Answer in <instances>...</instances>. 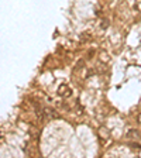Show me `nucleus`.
<instances>
[{
  "instance_id": "obj_1",
  "label": "nucleus",
  "mask_w": 141,
  "mask_h": 158,
  "mask_svg": "<svg viewBox=\"0 0 141 158\" xmlns=\"http://www.w3.org/2000/svg\"><path fill=\"white\" fill-rule=\"evenodd\" d=\"M58 92H59V95L62 96V98H69V96H71V93H72V92H71V89H69L66 85H61V86H59Z\"/></svg>"
},
{
  "instance_id": "obj_2",
  "label": "nucleus",
  "mask_w": 141,
  "mask_h": 158,
  "mask_svg": "<svg viewBox=\"0 0 141 158\" xmlns=\"http://www.w3.org/2000/svg\"><path fill=\"white\" fill-rule=\"evenodd\" d=\"M127 138H130V140H138V138H140V134H138L137 130L131 128V130L127 131Z\"/></svg>"
},
{
  "instance_id": "obj_3",
  "label": "nucleus",
  "mask_w": 141,
  "mask_h": 158,
  "mask_svg": "<svg viewBox=\"0 0 141 158\" xmlns=\"http://www.w3.org/2000/svg\"><path fill=\"white\" fill-rule=\"evenodd\" d=\"M99 135L102 138H109V130L106 127H100L99 128Z\"/></svg>"
},
{
  "instance_id": "obj_4",
  "label": "nucleus",
  "mask_w": 141,
  "mask_h": 158,
  "mask_svg": "<svg viewBox=\"0 0 141 158\" xmlns=\"http://www.w3.org/2000/svg\"><path fill=\"white\" fill-rule=\"evenodd\" d=\"M45 114L48 116V117H52V118L58 117V114H56L55 110H52V109H45Z\"/></svg>"
},
{
  "instance_id": "obj_5",
  "label": "nucleus",
  "mask_w": 141,
  "mask_h": 158,
  "mask_svg": "<svg viewBox=\"0 0 141 158\" xmlns=\"http://www.w3.org/2000/svg\"><path fill=\"white\" fill-rule=\"evenodd\" d=\"M138 122L141 123V113H140V114H138Z\"/></svg>"
}]
</instances>
